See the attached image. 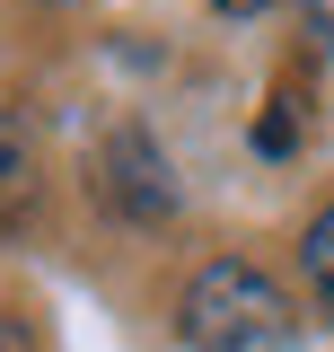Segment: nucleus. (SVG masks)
I'll use <instances>...</instances> for the list:
<instances>
[{
    "instance_id": "nucleus-1",
    "label": "nucleus",
    "mask_w": 334,
    "mask_h": 352,
    "mask_svg": "<svg viewBox=\"0 0 334 352\" xmlns=\"http://www.w3.org/2000/svg\"><path fill=\"white\" fill-rule=\"evenodd\" d=\"M176 335H185L194 352H291L299 317H291V300H282V282H273V273L220 256V264H203V273L185 282Z\"/></svg>"
},
{
    "instance_id": "nucleus-2",
    "label": "nucleus",
    "mask_w": 334,
    "mask_h": 352,
    "mask_svg": "<svg viewBox=\"0 0 334 352\" xmlns=\"http://www.w3.org/2000/svg\"><path fill=\"white\" fill-rule=\"evenodd\" d=\"M97 168H106V176H97V194H106L124 220H141V229H150V220L176 212V168H167V150L150 141V132H115Z\"/></svg>"
},
{
    "instance_id": "nucleus-3",
    "label": "nucleus",
    "mask_w": 334,
    "mask_h": 352,
    "mask_svg": "<svg viewBox=\"0 0 334 352\" xmlns=\"http://www.w3.org/2000/svg\"><path fill=\"white\" fill-rule=\"evenodd\" d=\"M299 273H308V291H317V308L334 317V203L317 220H308V238H299Z\"/></svg>"
},
{
    "instance_id": "nucleus-4",
    "label": "nucleus",
    "mask_w": 334,
    "mask_h": 352,
    "mask_svg": "<svg viewBox=\"0 0 334 352\" xmlns=\"http://www.w3.org/2000/svg\"><path fill=\"white\" fill-rule=\"evenodd\" d=\"M0 203H27V132L0 115Z\"/></svg>"
},
{
    "instance_id": "nucleus-5",
    "label": "nucleus",
    "mask_w": 334,
    "mask_h": 352,
    "mask_svg": "<svg viewBox=\"0 0 334 352\" xmlns=\"http://www.w3.org/2000/svg\"><path fill=\"white\" fill-rule=\"evenodd\" d=\"M211 9H229V18H255V9H273V0H211Z\"/></svg>"
}]
</instances>
